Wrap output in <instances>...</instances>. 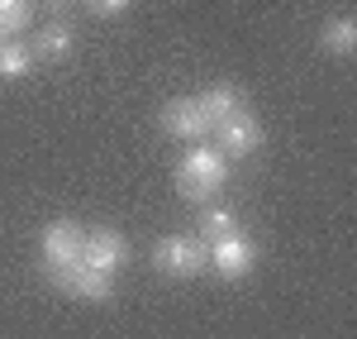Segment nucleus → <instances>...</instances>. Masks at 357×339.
<instances>
[{
  "label": "nucleus",
  "mask_w": 357,
  "mask_h": 339,
  "mask_svg": "<svg viewBox=\"0 0 357 339\" xmlns=\"http://www.w3.org/2000/svg\"><path fill=\"white\" fill-rule=\"evenodd\" d=\"M33 20V0H0V43L15 38Z\"/></svg>",
  "instance_id": "9b49d317"
},
{
  "label": "nucleus",
  "mask_w": 357,
  "mask_h": 339,
  "mask_svg": "<svg viewBox=\"0 0 357 339\" xmlns=\"http://www.w3.org/2000/svg\"><path fill=\"white\" fill-rule=\"evenodd\" d=\"M67 5H72V0H48V10H53L57 20H62V15H67Z\"/></svg>",
  "instance_id": "dca6fc26"
},
{
  "label": "nucleus",
  "mask_w": 357,
  "mask_h": 339,
  "mask_svg": "<svg viewBox=\"0 0 357 339\" xmlns=\"http://www.w3.org/2000/svg\"><path fill=\"white\" fill-rule=\"evenodd\" d=\"M224 234H238L234 210H205V220H200V239L215 244V239H224Z\"/></svg>",
  "instance_id": "4468645a"
},
{
  "label": "nucleus",
  "mask_w": 357,
  "mask_h": 339,
  "mask_svg": "<svg viewBox=\"0 0 357 339\" xmlns=\"http://www.w3.org/2000/svg\"><path fill=\"white\" fill-rule=\"evenodd\" d=\"M153 263L172 273V277H195L205 263H210V249H205V239H162L158 244V254Z\"/></svg>",
  "instance_id": "7ed1b4c3"
},
{
  "label": "nucleus",
  "mask_w": 357,
  "mask_h": 339,
  "mask_svg": "<svg viewBox=\"0 0 357 339\" xmlns=\"http://www.w3.org/2000/svg\"><path fill=\"white\" fill-rule=\"evenodd\" d=\"M220 143H224V153L248 158V153H257V148H262V124H257L248 110H238L234 120H224V124H220Z\"/></svg>",
  "instance_id": "0eeeda50"
},
{
  "label": "nucleus",
  "mask_w": 357,
  "mask_h": 339,
  "mask_svg": "<svg viewBox=\"0 0 357 339\" xmlns=\"http://www.w3.org/2000/svg\"><path fill=\"white\" fill-rule=\"evenodd\" d=\"M48 277H53V287L72 291V296H86V301H110V291H114V277L100 273V268H91L86 258L57 263V268H48Z\"/></svg>",
  "instance_id": "f03ea898"
},
{
  "label": "nucleus",
  "mask_w": 357,
  "mask_h": 339,
  "mask_svg": "<svg viewBox=\"0 0 357 339\" xmlns=\"http://www.w3.org/2000/svg\"><path fill=\"white\" fill-rule=\"evenodd\" d=\"M162 129L172 134V139H205V129H210V120H205V110H200V101H172L162 110Z\"/></svg>",
  "instance_id": "423d86ee"
},
{
  "label": "nucleus",
  "mask_w": 357,
  "mask_h": 339,
  "mask_svg": "<svg viewBox=\"0 0 357 339\" xmlns=\"http://www.w3.org/2000/svg\"><path fill=\"white\" fill-rule=\"evenodd\" d=\"M200 110H205V120H210V129H220L224 120H234L238 110H248L243 96L234 91V86H210L205 96H200Z\"/></svg>",
  "instance_id": "1a4fd4ad"
},
{
  "label": "nucleus",
  "mask_w": 357,
  "mask_h": 339,
  "mask_svg": "<svg viewBox=\"0 0 357 339\" xmlns=\"http://www.w3.org/2000/svg\"><path fill=\"white\" fill-rule=\"evenodd\" d=\"M82 258L91 263V268H100V273H110V277H114V268L129 258V249H124V239H119L114 229H96V234H86Z\"/></svg>",
  "instance_id": "6e6552de"
},
{
  "label": "nucleus",
  "mask_w": 357,
  "mask_h": 339,
  "mask_svg": "<svg viewBox=\"0 0 357 339\" xmlns=\"http://www.w3.org/2000/svg\"><path fill=\"white\" fill-rule=\"evenodd\" d=\"M205 249H210V268L220 277H248L252 273V258H257V249L248 244L243 234H224V239L205 244Z\"/></svg>",
  "instance_id": "20e7f679"
},
{
  "label": "nucleus",
  "mask_w": 357,
  "mask_h": 339,
  "mask_svg": "<svg viewBox=\"0 0 357 339\" xmlns=\"http://www.w3.org/2000/svg\"><path fill=\"white\" fill-rule=\"evenodd\" d=\"M129 5H134V0H86V10H96V15H105V20L119 15V10H129Z\"/></svg>",
  "instance_id": "2eb2a0df"
},
{
  "label": "nucleus",
  "mask_w": 357,
  "mask_h": 339,
  "mask_svg": "<svg viewBox=\"0 0 357 339\" xmlns=\"http://www.w3.org/2000/svg\"><path fill=\"white\" fill-rule=\"evenodd\" d=\"M29 53H33V57H67V53H72V29L62 24V20H53V24H43L38 34H33Z\"/></svg>",
  "instance_id": "9d476101"
},
{
  "label": "nucleus",
  "mask_w": 357,
  "mask_h": 339,
  "mask_svg": "<svg viewBox=\"0 0 357 339\" xmlns=\"http://www.w3.org/2000/svg\"><path fill=\"white\" fill-rule=\"evenodd\" d=\"M82 244H86V229L72 225V220H57V225L43 229V263L57 268V263H72L82 258Z\"/></svg>",
  "instance_id": "39448f33"
},
{
  "label": "nucleus",
  "mask_w": 357,
  "mask_h": 339,
  "mask_svg": "<svg viewBox=\"0 0 357 339\" xmlns=\"http://www.w3.org/2000/svg\"><path fill=\"white\" fill-rule=\"evenodd\" d=\"M224 177H229V168H224V153H220V148L195 143L191 153L181 158V168H176V192H181L186 201H210V196L224 187Z\"/></svg>",
  "instance_id": "f257e3e1"
},
{
  "label": "nucleus",
  "mask_w": 357,
  "mask_h": 339,
  "mask_svg": "<svg viewBox=\"0 0 357 339\" xmlns=\"http://www.w3.org/2000/svg\"><path fill=\"white\" fill-rule=\"evenodd\" d=\"M319 43L329 48V53H338V57H348L357 48V29H353V20H333L324 34H319Z\"/></svg>",
  "instance_id": "f8f14e48"
},
{
  "label": "nucleus",
  "mask_w": 357,
  "mask_h": 339,
  "mask_svg": "<svg viewBox=\"0 0 357 339\" xmlns=\"http://www.w3.org/2000/svg\"><path fill=\"white\" fill-rule=\"evenodd\" d=\"M29 67H33V53H29L24 43L5 38V43H0V77H24Z\"/></svg>",
  "instance_id": "ddd939ff"
}]
</instances>
